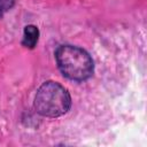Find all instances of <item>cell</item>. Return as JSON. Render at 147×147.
Returning a JSON list of instances; mask_svg holds the SVG:
<instances>
[{
    "label": "cell",
    "mask_w": 147,
    "mask_h": 147,
    "mask_svg": "<svg viewBox=\"0 0 147 147\" xmlns=\"http://www.w3.org/2000/svg\"><path fill=\"white\" fill-rule=\"evenodd\" d=\"M55 59L62 75L71 80L83 82L93 74V60L88 53L80 47L62 45L56 49Z\"/></svg>",
    "instance_id": "cell-1"
},
{
    "label": "cell",
    "mask_w": 147,
    "mask_h": 147,
    "mask_svg": "<svg viewBox=\"0 0 147 147\" xmlns=\"http://www.w3.org/2000/svg\"><path fill=\"white\" fill-rule=\"evenodd\" d=\"M70 106L71 98L68 90L53 80L45 82L34 96V108L45 117L62 116L70 109Z\"/></svg>",
    "instance_id": "cell-2"
},
{
    "label": "cell",
    "mask_w": 147,
    "mask_h": 147,
    "mask_svg": "<svg viewBox=\"0 0 147 147\" xmlns=\"http://www.w3.org/2000/svg\"><path fill=\"white\" fill-rule=\"evenodd\" d=\"M39 38V30L34 25H26L24 28V33H23V40L22 45L26 48H34Z\"/></svg>",
    "instance_id": "cell-3"
},
{
    "label": "cell",
    "mask_w": 147,
    "mask_h": 147,
    "mask_svg": "<svg viewBox=\"0 0 147 147\" xmlns=\"http://www.w3.org/2000/svg\"><path fill=\"white\" fill-rule=\"evenodd\" d=\"M15 3V0H0V17L10 10Z\"/></svg>",
    "instance_id": "cell-4"
}]
</instances>
